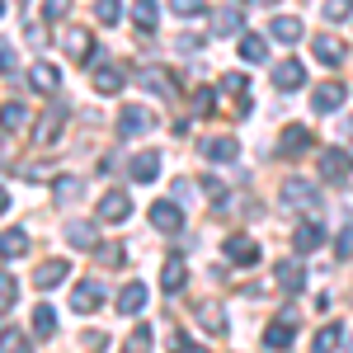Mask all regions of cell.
<instances>
[{
    "mask_svg": "<svg viewBox=\"0 0 353 353\" xmlns=\"http://www.w3.org/2000/svg\"><path fill=\"white\" fill-rule=\"evenodd\" d=\"M179 353H208V349H203V344H184Z\"/></svg>",
    "mask_w": 353,
    "mask_h": 353,
    "instance_id": "48",
    "label": "cell"
},
{
    "mask_svg": "<svg viewBox=\"0 0 353 353\" xmlns=\"http://www.w3.org/2000/svg\"><path fill=\"white\" fill-rule=\"evenodd\" d=\"M349 170H353V161L339 151V146H330V151H321V174H325L330 184H344L349 179Z\"/></svg>",
    "mask_w": 353,
    "mask_h": 353,
    "instance_id": "6",
    "label": "cell"
},
{
    "mask_svg": "<svg viewBox=\"0 0 353 353\" xmlns=\"http://www.w3.org/2000/svg\"><path fill=\"white\" fill-rule=\"evenodd\" d=\"M0 353H28V339L19 334V330L5 325V334H0Z\"/></svg>",
    "mask_w": 353,
    "mask_h": 353,
    "instance_id": "35",
    "label": "cell"
},
{
    "mask_svg": "<svg viewBox=\"0 0 353 353\" xmlns=\"http://www.w3.org/2000/svg\"><path fill=\"white\" fill-rule=\"evenodd\" d=\"M151 297V288L146 283H123V292H118V316H137L141 306Z\"/></svg>",
    "mask_w": 353,
    "mask_h": 353,
    "instance_id": "16",
    "label": "cell"
},
{
    "mask_svg": "<svg viewBox=\"0 0 353 353\" xmlns=\"http://www.w3.org/2000/svg\"><path fill=\"white\" fill-rule=\"evenodd\" d=\"M212 19H217V24H212V33H217V38H226V33H241V14H236V10H217Z\"/></svg>",
    "mask_w": 353,
    "mask_h": 353,
    "instance_id": "33",
    "label": "cell"
},
{
    "mask_svg": "<svg viewBox=\"0 0 353 353\" xmlns=\"http://www.w3.org/2000/svg\"><path fill=\"white\" fill-rule=\"evenodd\" d=\"M212 109H217V94H212V90H198V94H193V113H198V118H208Z\"/></svg>",
    "mask_w": 353,
    "mask_h": 353,
    "instance_id": "40",
    "label": "cell"
},
{
    "mask_svg": "<svg viewBox=\"0 0 353 353\" xmlns=\"http://www.w3.org/2000/svg\"><path fill=\"white\" fill-rule=\"evenodd\" d=\"M151 226L165 231V236H179V231H184V212H179L174 203H151Z\"/></svg>",
    "mask_w": 353,
    "mask_h": 353,
    "instance_id": "5",
    "label": "cell"
},
{
    "mask_svg": "<svg viewBox=\"0 0 353 353\" xmlns=\"http://www.w3.org/2000/svg\"><path fill=\"white\" fill-rule=\"evenodd\" d=\"M61 123H66V109L57 104V109H48V118H38V128H33V141H38V146H52L57 137H61Z\"/></svg>",
    "mask_w": 353,
    "mask_h": 353,
    "instance_id": "13",
    "label": "cell"
},
{
    "mask_svg": "<svg viewBox=\"0 0 353 353\" xmlns=\"http://www.w3.org/2000/svg\"><path fill=\"white\" fill-rule=\"evenodd\" d=\"M0 76H14V48L0 38Z\"/></svg>",
    "mask_w": 353,
    "mask_h": 353,
    "instance_id": "42",
    "label": "cell"
},
{
    "mask_svg": "<svg viewBox=\"0 0 353 353\" xmlns=\"http://www.w3.org/2000/svg\"><path fill=\"white\" fill-rule=\"evenodd\" d=\"M184 283H189V269H184V254H170L161 269V288L174 297V292H184Z\"/></svg>",
    "mask_w": 353,
    "mask_h": 353,
    "instance_id": "14",
    "label": "cell"
},
{
    "mask_svg": "<svg viewBox=\"0 0 353 353\" xmlns=\"http://www.w3.org/2000/svg\"><path fill=\"white\" fill-rule=\"evenodd\" d=\"M264 57H269V43L254 38V33H245L241 38V61H264Z\"/></svg>",
    "mask_w": 353,
    "mask_h": 353,
    "instance_id": "32",
    "label": "cell"
},
{
    "mask_svg": "<svg viewBox=\"0 0 353 353\" xmlns=\"http://www.w3.org/2000/svg\"><path fill=\"white\" fill-rule=\"evenodd\" d=\"M334 250H339V259H353V226H344V231H339Z\"/></svg>",
    "mask_w": 353,
    "mask_h": 353,
    "instance_id": "43",
    "label": "cell"
},
{
    "mask_svg": "<svg viewBox=\"0 0 353 353\" xmlns=\"http://www.w3.org/2000/svg\"><path fill=\"white\" fill-rule=\"evenodd\" d=\"M221 90L226 94H245V76H221Z\"/></svg>",
    "mask_w": 353,
    "mask_h": 353,
    "instance_id": "47",
    "label": "cell"
},
{
    "mask_svg": "<svg viewBox=\"0 0 353 353\" xmlns=\"http://www.w3.org/2000/svg\"><path fill=\"white\" fill-rule=\"evenodd\" d=\"M269 5H278V0H269Z\"/></svg>",
    "mask_w": 353,
    "mask_h": 353,
    "instance_id": "51",
    "label": "cell"
},
{
    "mask_svg": "<svg viewBox=\"0 0 353 353\" xmlns=\"http://www.w3.org/2000/svg\"><path fill=\"white\" fill-rule=\"evenodd\" d=\"M123 353H151V325H137L132 339H128V349Z\"/></svg>",
    "mask_w": 353,
    "mask_h": 353,
    "instance_id": "38",
    "label": "cell"
},
{
    "mask_svg": "<svg viewBox=\"0 0 353 353\" xmlns=\"http://www.w3.org/2000/svg\"><path fill=\"white\" fill-rule=\"evenodd\" d=\"M297 339V325H292V316H283V321H273L269 330H264V349H288Z\"/></svg>",
    "mask_w": 353,
    "mask_h": 353,
    "instance_id": "21",
    "label": "cell"
},
{
    "mask_svg": "<svg viewBox=\"0 0 353 353\" xmlns=\"http://www.w3.org/2000/svg\"><path fill=\"white\" fill-rule=\"evenodd\" d=\"M203 156L208 161H236L241 156V146H236V137H203Z\"/></svg>",
    "mask_w": 353,
    "mask_h": 353,
    "instance_id": "20",
    "label": "cell"
},
{
    "mask_svg": "<svg viewBox=\"0 0 353 353\" xmlns=\"http://www.w3.org/2000/svg\"><path fill=\"white\" fill-rule=\"evenodd\" d=\"M226 259H231L236 269H250V264H259V245L250 241V236H231V241H226Z\"/></svg>",
    "mask_w": 353,
    "mask_h": 353,
    "instance_id": "9",
    "label": "cell"
},
{
    "mask_svg": "<svg viewBox=\"0 0 353 353\" xmlns=\"http://www.w3.org/2000/svg\"><path fill=\"white\" fill-rule=\"evenodd\" d=\"M132 14H137V24H141V28H156V19H161V5H156V0H137Z\"/></svg>",
    "mask_w": 353,
    "mask_h": 353,
    "instance_id": "34",
    "label": "cell"
},
{
    "mask_svg": "<svg viewBox=\"0 0 353 353\" xmlns=\"http://www.w3.org/2000/svg\"><path fill=\"white\" fill-rule=\"evenodd\" d=\"M52 330H57V311L48 306V301H38V306H33V334H43V339H48Z\"/></svg>",
    "mask_w": 353,
    "mask_h": 353,
    "instance_id": "28",
    "label": "cell"
},
{
    "mask_svg": "<svg viewBox=\"0 0 353 353\" xmlns=\"http://www.w3.org/2000/svg\"><path fill=\"white\" fill-rule=\"evenodd\" d=\"M123 85H128V71L118 61H94V90L99 94H118Z\"/></svg>",
    "mask_w": 353,
    "mask_h": 353,
    "instance_id": "2",
    "label": "cell"
},
{
    "mask_svg": "<svg viewBox=\"0 0 353 353\" xmlns=\"http://www.w3.org/2000/svg\"><path fill=\"white\" fill-rule=\"evenodd\" d=\"M66 278H71V264H66V259H48V264H38V269H33V283H38L43 292L57 288V283H66Z\"/></svg>",
    "mask_w": 353,
    "mask_h": 353,
    "instance_id": "17",
    "label": "cell"
},
{
    "mask_svg": "<svg viewBox=\"0 0 353 353\" xmlns=\"http://www.w3.org/2000/svg\"><path fill=\"white\" fill-rule=\"evenodd\" d=\"M292 245H297V254H311V250L321 245V226H316V221H301L297 236H292Z\"/></svg>",
    "mask_w": 353,
    "mask_h": 353,
    "instance_id": "27",
    "label": "cell"
},
{
    "mask_svg": "<svg viewBox=\"0 0 353 353\" xmlns=\"http://www.w3.org/2000/svg\"><path fill=\"white\" fill-rule=\"evenodd\" d=\"M128 254L118 250V245H99V264H123Z\"/></svg>",
    "mask_w": 353,
    "mask_h": 353,
    "instance_id": "45",
    "label": "cell"
},
{
    "mask_svg": "<svg viewBox=\"0 0 353 353\" xmlns=\"http://www.w3.org/2000/svg\"><path fill=\"white\" fill-rule=\"evenodd\" d=\"M311 141H316V132H311V128H301V123H292V128H283L278 151H283V156H301V151H311Z\"/></svg>",
    "mask_w": 353,
    "mask_h": 353,
    "instance_id": "11",
    "label": "cell"
},
{
    "mask_svg": "<svg viewBox=\"0 0 353 353\" xmlns=\"http://www.w3.org/2000/svg\"><path fill=\"white\" fill-rule=\"evenodd\" d=\"M174 14H184V19L203 14V0H174Z\"/></svg>",
    "mask_w": 353,
    "mask_h": 353,
    "instance_id": "46",
    "label": "cell"
},
{
    "mask_svg": "<svg viewBox=\"0 0 353 353\" xmlns=\"http://www.w3.org/2000/svg\"><path fill=\"white\" fill-rule=\"evenodd\" d=\"M14 301H19V283H14L10 273H0V311H10Z\"/></svg>",
    "mask_w": 353,
    "mask_h": 353,
    "instance_id": "36",
    "label": "cell"
},
{
    "mask_svg": "<svg viewBox=\"0 0 353 353\" xmlns=\"http://www.w3.org/2000/svg\"><path fill=\"white\" fill-rule=\"evenodd\" d=\"M156 118L141 109V104H128V109H118V137H141L146 128H151Z\"/></svg>",
    "mask_w": 353,
    "mask_h": 353,
    "instance_id": "4",
    "label": "cell"
},
{
    "mask_svg": "<svg viewBox=\"0 0 353 353\" xmlns=\"http://www.w3.org/2000/svg\"><path fill=\"white\" fill-rule=\"evenodd\" d=\"M269 33L278 38V43H297V38H301V19H292V14H278V19L269 24Z\"/></svg>",
    "mask_w": 353,
    "mask_h": 353,
    "instance_id": "26",
    "label": "cell"
},
{
    "mask_svg": "<svg viewBox=\"0 0 353 353\" xmlns=\"http://www.w3.org/2000/svg\"><path fill=\"white\" fill-rule=\"evenodd\" d=\"M104 306V288L99 283H81V288H71V311L76 316H94Z\"/></svg>",
    "mask_w": 353,
    "mask_h": 353,
    "instance_id": "3",
    "label": "cell"
},
{
    "mask_svg": "<svg viewBox=\"0 0 353 353\" xmlns=\"http://www.w3.org/2000/svg\"><path fill=\"white\" fill-rule=\"evenodd\" d=\"M193 321L208 330V334H226V311H221V301H198V306H193Z\"/></svg>",
    "mask_w": 353,
    "mask_h": 353,
    "instance_id": "7",
    "label": "cell"
},
{
    "mask_svg": "<svg viewBox=\"0 0 353 353\" xmlns=\"http://www.w3.org/2000/svg\"><path fill=\"white\" fill-rule=\"evenodd\" d=\"M128 174H132L137 184H151V179L161 174V156H156V151H137L132 161H128Z\"/></svg>",
    "mask_w": 353,
    "mask_h": 353,
    "instance_id": "15",
    "label": "cell"
},
{
    "mask_svg": "<svg viewBox=\"0 0 353 353\" xmlns=\"http://www.w3.org/2000/svg\"><path fill=\"white\" fill-rule=\"evenodd\" d=\"M24 123H28V109H24V104H5V109H0V128H5V132H19Z\"/></svg>",
    "mask_w": 353,
    "mask_h": 353,
    "instance_id": "30",
    "label": "cell"
},
{
    "mask_svg": "<svg viewBox=\"0 0 353 353\" xmlns=\"http://www.w3.org/2000/svg\"><path fill=\"white\" fill-rule=\"evenodd\" d=\"M283 198L292 203V208H316L321 203V193H316V184H306V179H283Z\"/></svg>",
    "mask_w": 353,
    "mask_h": 353,
    "instance_id": "8",
    "label": "cell"
},
{
    "mask_svg": "<svg viewBox=\"0 0 353 353\" xmlns=\"http://www.w3.org/2000/svg\"><path fill=\"white\" fill-rule=\"evenodd\" d=\"M141 85H146V90H165V94H170V81H165L161 71H141Z\"/></svg>",
    "mask_w": 353,
    "mask_h": 353,
    "instance_id": "44",
    "label": "cell"
},
{
    "mask_svg": "<svg viewBox=\"0 0 353 353\" xmlns=\"http://www.w3.org/2000/svg\"><path fill=\"white\" fill-rule=\"evenodd\" d=\"M71 14V0H43V19L57 24V19H66Z\"/></svg>",
    "mask_w": 353,
    "mask_h": 353,
    "instance_id": "39",
    "label": "cell"
},
{
    "mask_svg": "<svg viewBox=\"0 0 353 353\" xmlns=\"http://www.w3.org/2000/svg\"><path fill=\"white\" fill-rule=\"evenodd\" d=\"M0 254H5V259H24L28 254V231H19V226L0 231Z\"/></svg>",
    "mask_w": 353,
    "mask_h": 353,
    "instance_id": "22",
    "label": "cell"
},
{
    "mask_svg": "<svg viewBox=\"0 0 353 353\" xmlns=\"http://www.w3.org/2000/svg\"><path fill=\"white\" fill-rule=\"evenodd\" d=\"M273 85H278V90H301V85H306V61H297V57L273 61Z\"/></svg>",
    "mask_w": 353,
    "mask_h": 353,
    "instance_id": "1",
    "label": "cell"
},
{
    "mask_svg": "<svg viewBox=\"0 0 353 353\" xmlns=\"http://www.w3.org/2000/svg\"><path fill=\"white\" fill-rule=\"evenodd\" d=\"M94 19H99V24H118V19H123V5H118V0H99V5H94Z\"/></svg>",
    "mask_w": 353,
    "mask_h": 353,
    "instance_id": "37",
    "label": "cell"
},
{
    "mask_svg": "<svg viewBox=\"0 0 353 353\" xmlns=\"http://www.w3.org/2000/svg\"><path fill=\"white\" fill-rule=\"evenodd\" d=\"M66 52L71 57H90L94 52V38H90L85 28H71V33H66Z\"/></svg>",
    "mask_w": 353,
    "mask_h": 353,
    "instance_id": "31",
    "label": "cell"
},
{
    "mask_svg": "<svg viewBox=\"0 0 353 353\" xmlns=\"http://www.w3.org/2000/svg\"><path fill=\"white\" fill-rule=\"evenodd\" d=\"M0 14H5V0H0Z\"/></svg>",
    "mask_w": 353,
    "mask_h": 353,
    "instance_id": "50",
    "label": "cell"
},
{
    "mask_svg": "<svg viewBox=\"0 0 353 353\" xmlns=\"http://www.w3.org/2000/svg\"><path fill=\"white\" fill-rule=\"evenodd\" d=\"M128 212H132V198L123 189H113L99 198V221H128Z\"/></svg>",
    "mask_w": 353,
    "mask_h": 353,
    "instance_id": "12",
    "label": "cell"
},
{
    "mask_svg": "<svg viewBox=\"0 0 353 353\" xmlns=\"http://www.w3.org/2000/svg\"><path fill=\"white\" fill-rule=\"evenodd\" d=\"M66 241L76 245V250H99V236H94L90 221H71V226H66Z\"/></svg>",
    "mask_w": 353,
    "mask_h": 353,
    "instance_id": "24",
    "label": "cell"
},
{
    "mask_svg": "<svg viewBox=\"0 0 353 353\" xmlns=\"http://www.w3.org/2000/svg\"><path fill=\"white\" fill-rule=\"evenodd\" d=\"M344 344V325H325V330H316V339H311V353H334Z\"/></svg>",
    "mask_w": 353,
    "mask_h": 353,
    "instance_id": "25",
    "label": "cell"
},
{
    "mask_svg": "<svg viewBox=\"0 0 353 353\" xmlns=\"http://www.w3.org/2000/svg\"><path fill=\"white\" fill-rule=\"evenodd\" d=\"M311 52H316L321 66H344V43H339V38H330V33H321V38L311 43Z\"/></svg>",
    "mask_w": 353,
    "mask_h": 353,
    "instance_id": "19",
    "label": "cell"
},
{
    "mask_svg": "<svg viewBox=\"0 0 353 353\" xmlns=\"http://www.w3.org/2000/svg\"><path fill=\"white\" fill-rule=\"evenodd\" d=\"M339 104H344V85H339V81L316 85V109H321V113H334Z\"/></svg>",
    "mask_w": 353,
    "mask_h": 353,
    "instance_id": "23",
    "label": "cell"
},
{
    "mask_svg": "<svg viewBox=\"0 0 353 353\" xmlns=\"http://www.w3.org/2000/svg\"><path fill=\"white\" fill-rule=\"evenodd\" d=\"M52 193H57V203H61V208H71V203H81L85 179H81V174H57V179H52Z\"/></svg>",
    "mask_w": 353,
    "mask_h": 353,
    "instance_id": "18",
    "label": "cell"
},
{
    "mask_svg": "<svg viewBox=\"0 0 353 353\" xmlns=\"http://www.w3.org/2000/svg\"><path fill=\"white\" fill-rule=\"evenodd\" d=\"M353 0H325V19H349Z\"/></svg>",
    "mask_w": 353,
    "mask_h": 353,
    "instance_id": "41",
    "label": "cell"
},
{
    "mask_svg": "<svg viewBox=\"0 0 353 353\" xmlns=\"http://www.w3.org/2000/svg\"><path fill=\"white\" fill-rule=\"evenodd\" d=\"M5 208H10V193H5V189H0V212H5Z\"/></svg>",
    "mask_w": 353,
    "mask_h": 353,
    "instance_id": "49",
    "label": "cell"
},
{
    "mask_svg": "<svg viewBox=\"0 0 353 353\" xmlns=\"http://www.w3.org/2000/svg\"><path fill=\"white\" fill-rule=\"evenodd\" d=\"M273 278H278L283 292H301V288H306V269H301L297 259H278V264H273Z\"/></svg>",
    "mask_w": 353,
    "mask_h": 353,
    "instance_id": "10",
    "label": "cell"
},
{
    "mask_svg": "<svg viewBox=\"0 0 353 353\" xmlns=\"http://www.w3.org/2000/svg\"><path fill=\"white\" fill-rule=\"evenodd\" d=\"M57 81H61V76H57V66H48V61H38V66L28 71V85H33V90H57Z\"/></svg>",
    "mask_w": 353,
    "mask_h": 353,
    "instance_id": "29",
    "label": "cell"
}]
</instances>
